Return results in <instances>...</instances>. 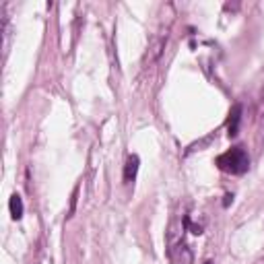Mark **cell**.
I'll return each instance as SVG.
<instances>
[{
  "label": "cell",
  "instance_id": "obj_2",
  "mask_svg": "<svg viewBox=\"0 0 264 264\" xmlns=\"http://www.w3.org/2000/svg\"><path fill=\"white\" fill-rule=\"evenodd\" d=\"M165 44H168V33H157V36H153V40H151V44H149V48L145 52V58H143L145 69L153 66L161 58V54L165 50Z\"/></svg>",
  "mask_w": 264,
  "mask_h": 264
},
{
  "label": "cell",
  "instance_id": "obj_4",
  "mask_svg": "<svg viewBox=\"0 0 264 264\" xmlns=\"http://www.w3.org/2000/svg\"><path fill=\"white\" fill-rule=\"evenodd\" d=\"M168 252H170L172 264H192V260H194L192 250H190L186 244H178V246H174V248L168 250Z\"/></svg>",
  "mask_w": 264,
  "mask_h": 264
},
{
  "label": "cell",
  "instance_id": "obj_3",
  "mask_svg": "<svg viewBox=\"0 0 264 264\" xmlns=\"http://www.w3.org/2000/svg\"><path fill=\"white\" fill-rule=\"evenodd\" d=\"M186 215L182 219H172L170 227H168V250H172L174 246L182 244V236H184V229H186Z\"/></svg>",
  "mask_w": 264,
  "mask_h": 264
},
{
  "label": "cell",
  "instance_id": "obj_8",
  "mask_svg": "<svg viewBox=\"0 0 264 264\" xmlns=\"http://www.w3.org/2000/svg\"><path fill=\"white\" fill-rule=\"evenodd\" d=\"M79 190H81V186H75V190H73V198H71V215L75 213V209H77V198H79Z\"/></svg>",
  "mask_w": 264,
  "mask_h": 264
},
{
  "label": "cell",
  "instance_id": "obj_7",
  "mask_svg": "<svg viewBox=\"0 0 264 264\" xmlns=\"http://www.w3.org/2000/svg\"><path fill=\"white\" fill-rule=\"evenodd\" d=\"M9 209H11V217H13L15 221H19V219L23 217V201H21L19 194H13V196H11Z\"/></svg>",
  "mask_w": 264,
  "mask_h": 264
},
{
  "label": "cell",
  "instance_id": "obj_10",
  "mask_svg": "<svg viewBox=\"0 0 264 264\" xmlns=\"http://www.w3.org/2000/svg\"><path fill=\"white\" fill-rule=\"evenodd\" d=\"M205 264H213V262H205Z\"/></svg>",
  "mask_w": 264,
  "mask_h": 264
},
{
  "label": "cell",
  "instance_id": "obj_1",
  "mask_svg": "<svg viewBox=\"0 0 264 264\" xmlns=\"http://www.w3.org/2000/svg\"><path fill=\"white\" fill-rule=\"evenodd\" d=\"M217 165H219L221 172L242 176L250 168V155L244 147H234V149H229V151H225L223 155L217 157Z\"/></svg>",
  "mask_w": 264,
  "mask_h": 264
},
{
  "label": "cell",
  "instance_id": "obj_9",
  "mask_svg": "<svg viewBox=\"0 0 264 264\" xmlns=\"http://www.w3.org/2000/svg\"><path fill=\"white\" fill-rule=\"evenodd\" d=\"M262 106H264V93H262Z\"/></svg>",
  "mask_w": 264,
  "mask_h": 264
},
{
  "label": "cell",
  "instance_id": "obj_5",
  "mask_svg": "<svg viewBox=\"0 0 264 264\" xmlns=\"http://www.w3.org/2000/svg\"><path fill=\"white\" fill-rule=\"evenodd\" d=\"M240 122H242V106L236 104L229 112V120H227V132L229 137H236L240 132Z\"/></svg>",
  "mask_w": 264,
  "mask_h": 264
},
{
  "label": "cell",
  "instance_id": "obj_6",
  "mask_svg": "<svg viewBox=\"0 0 264 264\" xmlns=\"http://www.w3.org/2000/svg\"><path fill=\"white\" fill-rule=\"evenodd\" d=\"M139 155H130L126 159V165H124V182H135L137 178V172H139Z\"/></svg>",
  "mask_w": 264,
  "mask_h": 264
}]
</instances>
